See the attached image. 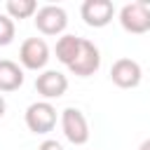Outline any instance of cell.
I'll return each instance as SVG.
<instances>
[{"mask_svg":"<svg viewBox=\"0 0 150 150\" xmlns=\"http://www.w3.org/2000/svg\"><path fill=\"white\" fill-rule=\"evenodd\" d=\"M23 120H26L28 131L40 134V136L42 134H49L56 127V108L49 101H35V103H30L26 108Z\"/></svg>","mask_w":150,"mask_h":150,"instance_id":"obj_1","label":"cell"},{"mask_svg":"<svg viewBox=\"0 0 150 150\" xmlns=\"http://www.w3.org/2000/svg\"><path fill=\"white\" fill-rule=\"evenodd\" d=\"M61 129L63 136L73 143V145H84L89 141V122L84 117V112L75 105H68L61 110Z\"/></svg>","mask_w":150,"mask_h":150,"instance_id":"obj_2","label":"cell"},{"mask_svg":"<svg viewBox=\"0 0 150 150\" xmlns=\"http://www.w3.org/2000/svg\"><path fill=\"white\" fill-rule=\"evenodd\" d=\"M120 26L131 35H143L150 30V7L148 2H127L120 9Z\"/></svg>","mask_w":150,"mask_h":150,"instance_id":"obj_3","label":"cell"},{"mask_svg":"<svg viewBox=\"0 0 150 150\" xmlns=\"http://www.w3.org/2000/svg\"><path fill=\"white\" fill-rule=\"evenodd\" d=\"M49 59V45L42 38H26L19 47V61L26 70H45Z\"/></svg>","mask_w":150,"mask_h":150,"instance_id":"obj_4","label":"cell"},{"mask_svg":"<svg viewBox=\"0 0 150 150\" xmlns=\"http://www.w3.org/2000/svg\"><path fill=\"white\" fill-rule=\"evenodd\" d=\"M35 28L42 33V35H63V30L68 28V14L63 7L59 5H45L38 9L35 14Z\"/></svg>","mask_w":150,"mask_h":150,"instance_id":"obj_5","label":"cell"},{"mask_svg":"<svg viewBox=\"0 0 150 150\" xmlns=\"http://www.w3.org/2000/svg\"><path fill=\"white\" fill-rule=\"evenodd\" d=\"M98 68H101V52H98V47H96L91 40L82 38L80 52H77L75 61L68 66V70H70L73 75H77V77H89V75H94Z\"/></svg>","mask_w":150,"mask_h":150,"instance_id":"obj_6","label":"cell"},{"mask_svg":"<svg viewBox=\"0 0 150 150\" xmlns=\"http://www.w3.org/2000/svg\"><path fill=\"white\" fill-rule=\"evenodd\" d=\"M110 80L112 84H117L120 89H134L141 84L143 80V70H141V63L134 61V59H117L112 66H110Z\"/></svg>","mask_w":150,"mask_h":150,"instance_id":"obj_7","label":"cell"},{"mask_svg":"<svg viewBox=\"0 0 150 150\" xmlns=\"http://www.w3.org/2000/svg\"><path fill=\"white\" fill-rule=\"evenodd\" d=\"M80 16L91 28H105L115 16V7L110 0H84L80 7Z\"/></svg>","mask_w":150,"mask_h":150,"instance_id":"obj_8","label":"cell"},{"mask_svg":"<svg viewBox=\"0 0 150 150\" xmlns=\"http://www.w3.org/2000/svg\"><path fill=\"white\" fill-rule=\"evenodd\" d=\"M35 89L42 96V101H52V98H61L68 91V77L61 70H42L35 77Z\"/></svg>","mask_w":150,"mask_h":150,"instance_id":"obj_9","label":"cell"},{"mask_svg":"<svg viewBox=\"0 0 150 150\" xmlns=\"http://www.w3.org/2000/svg\"><path fill=\"white\" fill-rule=\"evenodd\" d=\"M23 84V68L9 59H0V91H16Z\"/></svg>","mask_w":150,"mask_h":150,"instance_id":"obj_10","label":"cell"},{"mask_svg":"<svg viewBox=\"0 0 150 150\" xmlns=\"http://www.w3.org/2000/svg\"><path fill=\"white\" fill-rule=\"evenodd\" d=\"M80 45H82V38L80 35H73V33H63L59 40H56V47H54V52H56V59L68 68L73 61H75V56H77V52H80Z\"/></svg>","mask_w":150,"mask_h":150,"instance_id":"obj_11","label":"cell"},{"mask_svg":"<svg viewBox=\"0 0 150 150\" xmlns=\"http://www.w3.org/2000/svg\"><path fill=\"white\" fill-rule=\"evenodd\" d=\"M38 2L35 0H7L5 2V14L9 19H30L38 14Z\"/></svg>","mask_w":150,"mask_h":150,"instance_id":"obj_12","label":"cell"},{"mask_svg":"<svg viewBox=\"0 0 150 150\" xmlns=\"http://www.w3.org/2000/svg\"><path fill=\"white\" fill-rule=\"evenodd\" d=\"M14 35H16L14 19H9L7 14H0V47H7V45H12Z\"/></svg>","mask_w":150,"mask_h":150,"instance_id":"obj_13","label":"cell"},{"mask_svg":"<svg viewBox=\"0 0 150 150\" xmlns=\"http://www.w3.org/2000/svg\"><path fill=\"white\" fill-rule=\"evenodd\" d=\"M38 150H63V145H61L59 141H54V138H45V141L38 145Z\"/></svg>","mask_w":150,"mask_h":150,"instance_id":"obj_14","label":"cell"},{"mask_svg":"<svg viewBox=\"0 0 150 150\" xmlns=\"http://www.w3.org/2000/svg\"><path fill=\"white\" fill-rule=\"evenodd\" d=\"M5 112H7V101H5V96L0 94V117H5Z\"/></svg>","mask_w":150,"mask_h":150,"instance_id":"obj_15","label":"cell"},{"mask_svg":"<svg viewBox=\"0 0 150 150\" xmlns=\"http://www.w3.org/2000/svg\"><path fill=\"white\" fill-rule=\"evenodd\" d=\"M138 150H150V138H145V141L138 145Z\"/></svg>","mask_w":150,"mask_h":150,"instance_id":"obj_16","label":"cell"}]
</instances>
